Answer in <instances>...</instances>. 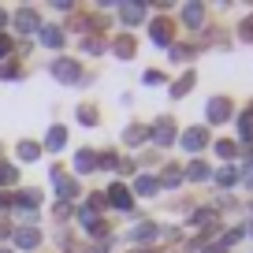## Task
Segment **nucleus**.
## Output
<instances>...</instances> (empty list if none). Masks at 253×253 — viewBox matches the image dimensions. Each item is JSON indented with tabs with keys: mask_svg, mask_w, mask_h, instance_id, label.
<instances>
[{
	"mask_svg": "<svg viewBox=\"0 0 253 253\" xmlns=\"http://www.w3.org/2000/svg\"><path fill=\"white\" fill-rule=\"evenodd\" d=\"M227 116H231V101L227 97H212L209 101V123H223Z\"/></svg>",
	"mask_w": 253,
	"mask_h": 253,
	"instance_id": "7",
	"label": "nucleus"
},
{
	"mask_svg": "<svg viewBox=\"0 0 253 253\" xmlns=\"http://www.w3.org/2000/svg\"><path fill=\"white\" fill-rule=\"evenodd\" d=\"M104 201H112L116 209H130V194H126V186H119V182L108 186V198H104Z\"/></svg>",
	"mask_w": 253,
	"mask_h": 253,
	"instance_id": "15",
	"label": "nucleus"
},
{
	"mask_svg": "<svg viewBox=\"0 0 253 253\" xmlns=\"http://www.w3.org/2000/svg\"><path fill=\"white\" fill-rule=\"evenodd\" d=\"M45 145L52 153H60L63 145H67V130H63V126H52V130H48V138H45Z\"/></svg>",
	"mask_w": 253,
	"mask_h": 253,
	"instance_id": "17",
	"label": "nucleus"
},
{
	"mask_svg": "<svg viewBox=\"0 0 253 253\" xmlns=\"http://www.w3.org/2000/svg\"><path fill=\"white\" fill-rule=\"evenodd\" d=\"M11 48H15V45H11V38H8V34H0V60L11 56Z\"/></svg>",
	"mask_w": 253,
	"mask_h": 253,
	"instance_id": "32",
	"label": "nucleus"
},
{
	"mask_svg": "<svg viewBox=\"0 0 253 253\" xmlns=\"http://www.w3.org/2000/svg\"><path fill=\"white\" fill-rule=\"evenodd\" d=\"M4 23H8V15H4V11H0V26H4Z\"/></svg>",
	"mask_w": 253,
	"mask_h": 253,
	"instance_id": "38",
	"label": "nucleus"
},
{
	"mask_svg": "<svg viewBox=\"0 0 253 253\" xmlns=\"http://www.w3.org/2000/svg\"><path fill=\"white\" fill-rule=\"evenodd\" d=\"M38 242H41V231L38 227H19L15 231V246H23V250H34Z\"/></svg>",
	"mask_w": 253,
	"mask_h": 253,
	"instance_id": "12",
	"label": "nucleus"
},
{
	"mask_svg": "<svg viewBox=\"0 0 253 253\" xmlns=\"http://www.w3.org/2000/svg\"><path fill=\"white\" fill-rule=\"evenodd\" d=\"M112 48H116L119 60H130V56H134V38H116V45H112Z\"/></svg>",
	"mask_w": 253,
	"mask_h": 253,
	"instance_id": "19",
	"label": "nucleus"
},
{
	"mask_svg": "<svg viewBox=\"0 0 253 253\" xmlns=\"http://www.w3.org/2000/svg\"><path fill=\"white\" fill-rule=\"evenodd\" d=\"M201 253H227V250H223V246H205Z\"/></svg>",
	"mask_w": 253,
	"mask_h": 253,
	"instance_id": "36",
	"label": "nucleus"
},
{
	"mask_svg": "<svg viewBox=\"0 0 253 253\" xmlns=\"http://www.w3.org/2000/svg\"><path fill=\"white\" fill-rule=\"evenodd\" d=\"M19 205L23 209H38L41 205V190H23V194H19Z\"/></svg>",
	"mask_w": 253,
	"mask_h": 253,
	"instance_id": "22",
	"label": "nucleus"
},
{
	"mask_svg": "<svg viewBox=\"0 0 253 253\" xmlns=\"http://www.w3.org/2000/svg\"><path fill=\"white\" fill-rule=\"evenodd\" d=\"M52 182H56V194H60L63 201H75V198H79V179H71V175H63L60 168L52 171Z\"/></svg>",
	"mask_w": 253,
	"mask_h": 253,
	"instance_id": "3",
	"label": "nucleus"
},
{
	"mask_svg": "<svg viewBox=\"0 0 253 253\" xmlns=\"http://www.w3.org/2000/svg\"><path fill=\"white\" fill-rule=\"evenodd\" d=\"M149 138H153V142H157V145H171V142H175V119L160 116L157 123L149 126Z\"/></svg>",
	"mask_w": 253,
	"mask_h": 253,
	"instance_id": "2",
	"label": "nucleus"
},
{
	"mask_svg": "<svg viewBox=\"0 0 253 253\" xmlns=\"http://www.w3.org/2000/svg\"><path fill=\"white\" fill-rule=\"evenodd\" d=\"M48 75H52L56 82H63V86H75V82H86V79H82V67H79V60H67V56L52 60Z\"/></svg>",
	"mask_w": 253,
	"mask_h": 253,
	"instance_id": "1",
	"label": "nucleus"
},
{
	"mask_svg": "<svg viewBox=\"0 0 253 253\" xmlns=\"http://www.w3.org/2000/svg\"><path fill=\"white\" fill-rule=\"evenodd\" d=\"M157 186H160V182H157V179H149V175H142V179L134 182V190L142 194V198H153V194H157Z\"/></svg>",
	"mask_w": 253,
	"mask_h": 253,
	"instance_id": "20",
	"label": "nucleus"
},
{
	"mask_svg": "<svg viewBox=\"0 0 253 253\" xmlns=\"http://www.w3.org/2000/svg\"><path fill=\"white\" fill-rule=\"evenodd\" d=\"M15 26H19V30H23V34L38 30V15H34L30 8H23V11H19V15H15Z\"/></svg>",
	"mask_w": 253,
	"mask_h": 253,
	"instance_id": "18",
	"label": "nucleus"
},
{
	"mask_svg": "<svg viewBox=\"0 0 253 253\" xmlns=\"http://www.w3.org/2000/svg\"><path fill=\"white\" fill-rule=\"evenodd\" d=\"M179 142H182V149H186V153H201L209 145V130H205V126H190Z\"/></svg>",
	"mask_w": 253,
	"mask_h": 253,
	"instance_id": "4",
	"label": "nucleus"
},
{
	"mask_svg": "<svg viewBox=\"0 0 253 253\" xmlns=\"http://www.w3.org/2000/svg\"><path fill=\"white\" fill-rule=\"evenodd\" d=\"M160 82H164L160 71H145V86H160Z\"/></svg>",
	"mask_w": 253,
	"mask_h": 253,
	"instance_id": "35",
	"label": "nucleus"
},
{
	"mask_svg": "<svg viewBox=\"0 0 253 253\" xmlns=\"http://www.w3.org/2000/svg\"><path fill=\"white\" fill-rule=\"evenodd\" d=\"M160 235V231L157 227H153V223L149 220H142V223H138V227L134 231H130V242H138V246H145V242H153V238H157Z\"/></svg>",
	"mask_w": 253,
	"mask_h": 253,
	"instance_id": "8",
	"label": "nucleus"
},
{
	"mask_svg": "<svg viewBox=\"0 0 253 253\" xmlns=\"http://www.w3.org/2000/svg\"><path fill=\"white\" fill-rule=\"evenodd\" d=\"M123 142H126V145H142V142H149V126L130 123V126L123 130Z\"/></svg>",
	"mask_w": 253,
	"mask_h": 253,
	"instance_id": "9",
	"label": "nucleus"
},
{
	"mask_svg": "<svg viewBox=\"0 0 253 253\" xmlns=\"http://www.w3.org/2000/svg\"><path fill=\"white\" fill-rule=\"evenodd\" d=\"M209 175H212V171H209V164H205V160H194V164H186L182 179H190V182H205Z\"/></svg>",
	"mask_w": 253,
	"mask_h": 253,
	"instance_id": "13",
	"label": "nucleus"
},
{
	"mask_svg": "<svg viewBox=\"0 0 253 253\" xmlns=\"http://www.w3.org/2000/svg\"><path fill=\"white\" fill-rule=\"evenodd\" d=\"M182 19H186V26H201L205 23V8H201V4H186V8H182Z\"/></svg>",
	"mask_w": 253,
	"mask_h": 253,
	"instance_id": "16",
	"label": "nucleus"
},
{
	"mask_svg": "<svg viewBox=\"0 0 253 253\" xmlns=\"http://www.w3.org/2000/svg\"><path fill=\"white\" fill-rule=\"evenodd\" d=\"M160 182H164V186H179V182H182V171H179L175 164H168V171L160 175Z\"/></svg>",
	"mask_w": 253,
	"mask_h": 253,
	"instance_id": "26",
	"label": "nucleus"
},
{
	"mask_svg": "<svg viewBox=\"0 0 253 253\" xmlns=\"http://www.w3.org/2000/svg\"><path fill=\"white\" fill-rule=\"evenodd\" d=\"M0 253H8V250H0Z\"/></svg>",
	"mask_w": 253,
	"mask_h": 253,
	"instance_id": "39",
	"label": "nucleus"
},
{
	"mask_svg": "<svg viewBox=\"0 0 253 253\" xmlns=\"http://www.w3.org/2000/svg\"><path fill=\"white\" fill-rule=\"evenodd\" d=\"M246 186H253V171H246Z\"/></svg>",
	"mask_w": 253,
	"mask_h": 253,
	"instance_id": "37",
	"label": "nucleus"
},
{
	"mask_svg": "<svg viewBox=\"0 0 253 253\" xmlns=\"http://www.w3.org/2000/svg\"><path fill=\"white\" fill-rule=\"evenodd\" d=\"M41 157V145H34V142H19V160H26V164H30V160H38Z\"/></svg>",
	"mask_w": 253,
	"mask_h": 253,
	"instance_id": "21",
	"label": "nucleus"
},
{
	"mask_svg": "<svg viewBox=\"0 0 253 253\" xmlns=\"http://www.w3.org/2000/svg\"><path fill=\"white\" fill-rule=\"evenodd\" d=\"M75 168H79V175L97 171V153L93 149H79V153H75Z\"/></svg>",
	"mask_w": 253,
	"mask_h": 253,
	"instance_id": "11",
	"label": "nucleus"
},
{
	"mask_svg": "<svg viewBox=\"0 0 253 253\" xmlns=\"http://www.w3.org/2000/svg\"><path fill=\"white\" fill-rule=\"evenodd\" d=\"M216 182H220V186H235L238 171H235V168H220V171H216Z\"/></svg>",
	"mask_w": 253,
	"mask_h": 253,
	"instance_id": "24",
	"label": "nucleus"
},
{
	"mask_svg": "<svg viewBox=\"0 0 253 253\" xmlns=\"http://www.w3.org/2000/svg\"><path fill=\"white\" fill-rule=\"evenodd\" d=\"M190 56H194V48H190V45H175L171 48V60H179V63H186Z\"/></svg>",
	"mask_w": 253,
	"mask_h": 253,
	"instance_id": "29",
	"label": "nucleus"
},
{
	"mask_svg": "<svg viewBox=\"0 0 253 253\" xmlns=\"http://www.w3.org/2000/svg\"><path fill=\"white\" fill-rule=\"evenodd\" d=\"M82 48H86L89 56H97V52H104V41L101 38H86V41H82Z\"/></svg>",
	"mask_w": 253,
	"mask_h": 253,
	"instance_id": "28",
	"label": "nucleus"
},
{
	"mask_svg": "<svg viewBox=\"0 0 253 253\" xmlns=\"http://www.w3.org/2000/svg\"><path fill=\"white\" fill-rule=\"evenodd\" d=\"M238 38H242V41H253V19H246V23H242V30H238Z\"/></svg>",
	"mask_w": 253,
	"mask_h": 253,
	"instance_id": "34",
	"label": "nucleus"
},
{
	"mask_svg": "<svg viewBox=\"0 0 253 253\" xmlns=\"http://www.w3.org/2000/svg\"><path fill=\"white\" fill-rule=\"evenodd\" d=\"M79 123L82 126H97V112L93 108H79Z\"/></svg>",
	"mask_w": 253,
	"mask_h": 253,
	"instance_id": "30",
	"label": "nucleus"
},
{
	"mask_svg": "<svg viewBox=\"0 0 253 253\" xmlns=\"http://www.w3.org/2000/svg\"><path fill=\"white\" fill-rule=\"evenodd\" d=\"M116 11H119V19H123L126 26H138V23H142V15H145L142 4H130V0H119Z\"/></svg>",
	"mask_w": 253,
	"mask_h": 253,
	"instance_id": "6",
	"label": "nucleus"
},
{
	"mask_svg": "<svg viewBox=\"0 0 253 253\" xmlns=\"http://www.w3.org/2000/svg\"><path fill=\"white\" fill-rule=\"evenodd\" d=\"M15 179H19V168H11V164H0V186H11Z\"/></svg>",
	"mask_w": 253,
	"mask_h": 253,
	"instance_id": "27",
	"label": "nucleus"
},
{
	"mask_svg": "<svg viewBox=\"0 0 253 253\" xmlns=\"http://www.w3.org/2000/svg\"><path fill=\"white\" fill-rule=\"evenodd\" d=\"M216 223H220V212H216V209H201V212H194V227L212 231Z\"/></svg>",
	"mask_w": 253,
	"mask_h": 253,
	"instance_id": "14",
	"label": "nucleus"
},
{
	"mask_svg": "<svg viewBox=\"0 0 253 253\" xmlns=\"http://www.w3.org/2000/svg\"><path fill=\"white\" fill-rule=\"evenodd\" d=\"M238 134H242L246 142L253 138V108H250V112H242V119H238Z\"/></svg>",
	"mask_w": 253,
	"mask_h": 253,
	"instance_id": "23",
	"label": "nucleus"
},
{
	"mask_svg": "<svg viewBox=\"0 0 253 253\" xmlns=\"http://www.w3.org/2000/svg\"><path fill=\"white\" fill-rule=\"evenodd\" d=\"M0 75H4V79H19V63H15V60H8V63H4V71H0Z\"/></svg>",
	"mask_w": 253,
	"mask_h": 253,
	"instance_id": "33",
	"label": "nucleus"
},
{
	"mask_svg": "<svg viewBox=\"0 0 253 253\" xmlns=\"http://www.w3.org/2000/svg\"><path fill=\"white\" fill-rule=\"evenodd\" d=\"M38 38L45 48H60L63 45V30H56V26H38Z\"/></svg>",
	"mask_w": 253,
	"mask_h": 253,
	"instance_id": "10",
	"label": "nucleus"
},
{
	"mask_svg": "<svg viewBox=\"0 0 253 253\" xmlns=\"http://www.w3.org/2000/svg\"><path fill=\"white\" fill-rule=\"evenodd\" d=\"M216 153H220L223 160H231V157H235V145H231V142H216Z\"/></svg>",
	"mask_w": 253,
	"mask_h": 253,
	"instance_id": "31",
	"label": "nucleus"
},
{
	"mask_svg": "<svg viewBox=\"0 0 253 253\" xmlns=\"http://www.w3.org/2000/svg\"><path fill=\"white\" fill-rule=\"evenodd\" d=\"M149 34H153V41H157L160 48H168V45H171V38H175V26L168 23V19H153Z\"/></svg>",
	"mask_w": 253,
	"mask_h": 253,
	"instance_id": "5",
	"label": "nucleus"
},
{
	"mask_svg": "<svg viewBox=\"0 0 253 253\" xmlns=\"http://www.w3.org/2000/svg\"><path fill=\"white\" fill-rule=\"evenodd\" d=\"M190 86H194V75H182V79L171 86V97H186V93H190Z\"/></svg>",
	"mask_w": 253,
	"mask_h": 253,
	"instance_id": "25",
	"label": "nucleus"
}]
</instances>
